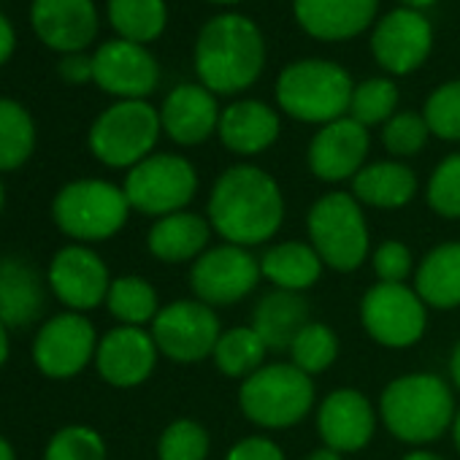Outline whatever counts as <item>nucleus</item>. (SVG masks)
I'll return each mask as SVG.
<instances>
[{"label": "nucleus", "instance_id": "obj_1", "mask_svg": "<svg viewBox=\"0 0 460 460\" xmlns=\"http://www.w3.org/2000/svg\"><path fill=\"white\" fill-rule=\"evenodd\" d=\"M206 211L225 244L252 250L279 234L288 208L279 181L269 171L242 163L217 176Z\"/></svg>", "mask_w": 460, "mask_h": 460}, {"label": "nucleus", "instance_id": "obj_2", "mask_svg": "<svg viewBox=\"0 0 460 460\" xmlns=\"http://www.w3.org/2000/svg\"><path fill=\"white\" fill-rule=\"evenodd\" d=\"M266 66V44L258 25L242 14H219L198 36L195 71L214 95H236L258 82Z\"/></svg>", "mask_w": 460, "mask_h": 460}, {"label": "nucleus", "instance_id": "obj_3", "mask_svg": "<svg viewBox=\"0 0 460 460\" xmlns=\"http://www.w3.org/2000/svg\"><path fill=\"white\" fill-rule=\"evenodd\" d=\"M455 393L436 374H406L385 385L379 395V417L385 428L403 444L425 447L438 441L455 422Z\"/></svg>", "mask_w": 460, "mask_h": 460}, {"label": "nucleus", "instance_id": "obj_4", "mask_svg": "<svg viewBox=\"0 0 460 460\" xmlns=\"http://www.w3.org/2000/svg\"><path fill=\"white\" fill-rule=\"evenodd\" d=\"M352 90L355 84L341 66L328 60H301L279 74L277 103L298 122L328 125L349 114Z\"/></svg>", "mask_w": 460, "mask_h": 460}, {"label": "nucleus", "instance_id": "obj_5", "mask_svg": "<svg viewBox=\"0 0 460 460\" xmlns=\"http://www.w3.org/2000/svg\"><path fill=\"white\" fill-rule=\"evenodd\" d=\"M309 244L317 250L323 263L339 274L358 271L371 250L368 225L363 206L349 192L320 195L306 217Z\"/></svg>", "mask_w": 460, "mask_h": 460}, {"label": "nucleus", "instance_id": "obj_6", "mask_svg": "<svg viewBox=\"0 0 460 460\" xmlns=\"http://www.w3.org/2000/svg\"><path fill=\"white\" fill-rule=\"evenodd\" d=\"M239 406L258 428H293L314 406V382L293 363H269L242 382Z\"/></svg>", "mask_w": 460, "mask_h": 460}, {"label": "nucleus", "instance_id": "obj_7", "mask_svg": "<svg viewBox=\"0 0 460 460\" xmlns=\"http://www.w3.org/2000/svg\"><path fill=\"white\" fill-rule=\"evenodd\" d=\"M128 211L125 190L101 179L71 181L55 198V222L63 234L79 242L111 239L128 222Z\"/></svg>", "mask_w": 460, "mask_h": 460}, {"label": "nucleus", "instance_id": "obj_8", "mask_svg": "<svg viewBox=\"0 0 460 460\" xmlns=\"http://www.w3.org/2000/svg\"><path fill=\"white\" fill-rule=\"evenodd\" d=\"M160 130V111L146 101H119L93 122L90 149L111 168H133L152 155Z\"/></svg>", "mask_w": 460, "mask_h": 460}, {"label": "nucleus", "instance_id": "obj_9", "mask_svg": "<svg viewBox=\"0 0 460 460\" xmlns=\"http://www.w3.org/2000/svg\"><path fill=\"white\" fill-rule=\"evenodd\" d=\"M122 190L130 208L160 219L184 211L198 192V173L192 163L179 155H149L130 168Z\"/></svg>", "mask_w": 460, "mask_h": 460}, {"label": "nucleus", "instance_id": "obj_10", "mask_svg": "<svg viewBox=\"0 0 460 460\" xmlns=\"http://www.w3.org/2000/svg\"><path fill=\"white\" fill-rule=\"evenodd\" d=\"M360 323L376 344L406 349L425 336L428 306L409 285L376 282L360 301Z\"/></svg>", "mask_w": 460, "mask_h": 460}, {"label": "nucleus", "instance_id": "obj_11", "mask_svg": "<svg viewBox=\"0 0 460 460\" xmlns=\"http://www.w3.org/2000/svg\"><path fill=\"white\" fill-rule=\"evenodd\" d=\"M261 261L236 244H219L208 247L190 269V288L192 296L217 309V306H234L244 301L261 282Z\"/></svg>", "mask_w": 460, "mask_h": 460}, {"label": "nucleus", "instance_id": "obj_12", "mask_svg": "<svg viewBox=\"0 0 460 460\" xmlns=\"http://www.w3.org/2000/svg\"><path fill=\"white\" fill-rule=\"evenodd\" d=\"M219 317L211 306L192 301H173L163 306L152 323V339L157 349L176 363H198L214 355L222 336Z\"/></svg>", "mask_w": 460, "mask_h": 460}, {"label": "nucleus", "instance_id": "obj_13", "mask_svg": "<svg viewBox=\"0 0 460 460\" xmlns=\"http://www.w3.org/2000/svg\"><path fill=\"white\" fill-rule=\"evenodd\" d=\"M160 79L155 58L133 41L114 39L93 55V82L122 101H144Z\"/></svg>", "mask_w": 460, "mask_h": 460}, {"label": "nucleus", "instance_id": "obj_14", "mask_svg": "<svg viewBox=\"0 0 460 460\" xmlns=\"http://www.w3.org/2000/svg\"><path fill=\"white\" fill-rule=\"evenodd\" d=\"M95 352H98L95 328L79 312L49 320L36 336V347H33V358L39 368L55 379H68L79 374Z\"/></svg>", "mask_w": 460, "mask_h": 460}, {"label": "nucleus", "instance_id": "obj_15", "mask_svg": "<svg viewBox=\"0 0 460 460\" xmlns=\"http://www.w3.org/2000/svg\"><path fill=\"white\" fill-rule=\"evenodd\" d=\"M433 47L430 22L414 9H395L374 28L371 52L376 63L395 76L417 71Z\"/></svg>", "mask_w": 460, "mask_h": 460}, {"label": "nucleus", "instance_id": "obj_16", "mask_svg": "<svg viewBox=\"0 0 460 460\" xmlns=\"http://www.w3.org/2000/svg\"><path fill=\"white\" fill-rule=\"evenodd\" d=\"M368 144V128H363L352 117L328 122L309 144V168L320 181L328 184L355 179L358 171L366 165Z\"/></svg>", "mask_w": 460, "mask_h": 460}, {"label": "nucleus", "instance_id": "obj_17", "mask_svg": "<svg viewBox=\"0 0 460 460\" xmlns=\"http://www.w3.org/2000/svg\"><path fill=\"white\" fill-rule=\"evenodd\" d=\"M376 430V411L371 401L355 387H339L317 409V433L323 447L341 455L360 452Z\"/></svg>", "mask_w": 460, "mask_h": 460}, {"label": "nucleus", "instance_id": "obj_18", "mask_svg": "<svg viewBox=\"0 0 460 460\" xmlns=\"http://www.w3.org/2000/svg\"><path fill=\"white\" fill-rule=\"evenodd\" d=\"M31 25L49 49L74 55L98 36V12L93 0H33Z\"/></svg>", "mask_w": 460, "mask_h": 460}, {"label": "nucleus", "instance_id": "obj_19", "mask_svg": "<svg viewBox=\"0 0 460 460\" xmlns=\"http://www.w3.org/2000/svg\"><path fill=\"white\" fill-rule=\"evenodd\" d=\"M49 285L55 296L74 312L101 306L111 288L103 261L87 247L60 250L49 266Z\"/></svg>", "mask_w": 460, "mask_h": 460}, {"label": "nucleus", "instance_id": "obj_20", "mask_svg": "<svg viewBox=\"0 0 460 460\" xmlns=\"http://www.w3.org/2000/svg\"><path fill=\"white\" fill-rule=\"evenodd\" d=\"M157 344L152 333L133 325H119L109 331L95 352L101 376L114 387H136L157 366Z\"/></svg>", "mask_w": 460, "mask_h": 460}, {"label": "nucleus", "instance_id": "obj_21", "mask_svg": "<svg viewBox=\"0 0 460 460\" xmlns=\"http://www.w3.org/2000/svg\"><path fill=\"white\" fill-rule=\"evenodd\" d=\"M219 106L203 84H179L160 109V125L171 141L181 146L203 144L219 128Z\"/></svg>", "mask_w": 460, "mask_h": 460}, {"label": "nucleus", "instance_id": "obj_22", "mask_svg": "<svg viewBox=\"0 0 460 460\" xmlns=\"http://www.w3.org/2000/svg\"><path fill=\"white\" fill-rule=\"evenodd\" d=\"M379 0H293L298 25L320 41L360 36L376 17Z\"/></svg>", "mask_w": 460, "mask_h": 460}, {"label": "nucleus", "instance_id": "obj_23", "mask_svg": "<svg viewBox=\"0 0 460 460\" xmlns=\"http://www.w3.org/2000/svg\"><path fill=\"white\" fill-rule=\"evenodd\" d=\"M222 144L236 155H261L279 138V114L261 101H236L219 114Z\"/></svg>", "mask_w": 460, "mask_h": 460}, {"label": "nucleus", "instance_id": "obj_24", "mask_svg": "<svg viewBox=\"0 0 460 460\" xmlns=\"http://www.w3.org/2000/svg\"><path fill=\"white\" fill-rule=\"evenodd\" d=\"M208 239L211 225L206 217L192 211H176L160 217L149 227L146 247L163 263H195L208 250Z\"/></svg>", "mask_w": 460, "mask_h": 460}, {"label": "nucleus", "instance_id": "obj_25", "mask_svg": "<svg viewBox=\"0 0 460 460\" xmlns=\"http://www.w3.org/2000/svg\"><path fill=\"white\" fill-rule=\"evenodd\" d=\"M414 290L428 309L452 312L460 306V242L438 244L420 261Z\"/></svg>", "mask_w": 460, "mask_h": 460}, {"label": "nucleus", "instance_id": "obj_26", "mask_svg": "<svg viewBox=\"0 0 460 460\" xmlns=\"http://www.w3.org/2000/svg\"><path fill=\"white\" fill-rule=\"evenodd\" d=\"M309 304L301 293L274 290L263 296L252 312V328L266 341L269 352L290 349L293 339L309 325Z\"/></svg>", "mask_w": 460, "mask_h": 460}, {"label": "nucleus", "instance_id": "obj_27", "mask_svg": "<svg viewBox=\"0 0 460 460\" xmlns=\"http://www.w3.org/2000/svg\"><path fill=\"white\" fill-rule=\"evenodd\" d=\"M417 192V176L398 160H379L363 165L352 179V195L360 206L371 208H401Z\"/></svg>", "mask_w": 460, "mask_h": 460}, {"label": "nucleus", "instance_id": "obj_28", "mask_svg": "<svg viewBox=\"0 0 460 460\" xmlns=\"http://www.w3.org/2000/svg\"><path fill=\"white\" fill-rule=\"evenodd\" d=\"M323 258L306 242H282L263 252L261 271L263 277L285 293H304L312 290L323 277Z\"/></svg>", "mask_w": 460, "mask_h": 460}, {"label": "nucleus", "instance_id": "obj_29", "mask_svg": "<svg viewBox=\"0 0 460 460\" xmlns=\"http://www.w3.org/2000/svg\"><path fill=\"white\" fill-rule=\"evenodd\" d=\"M44 312L39 274L22 261H0V323L22 328Z\"/></svg>", "mask_w": 460, "mask_h": 460}, {"label": "nucleus", "instance_id": "obj_30", "mask_svg": "<svg viewBox=\"0 0 460 460\" xmlns=\"http://www.w3.org/2000/svg\"><path fill=\"white\" fill-rule=\"evenodd\" d=\"M266 355H269V347L258 336V331L252 325H239V328L222 331L211 358L219 374H225L227 379L244 382L266 366Z\"/></svg>", "mask_w": 460, "mask_h": 460}, {"label": "nucleus", "instance_id": "obj_31", "mask_svg": "<svg viewBox=\"0 0 460 460\" xmlns=\"http://www.w3.org/2000/svg\"><path fill=\"white\" fill-rule=\"evenodd\" d=\"M109 22L119 39L144 47L165 31V0H109Z\"/></svg>", "mask_w": 460, "mask_h": 460}, {"label": "nucleus", "instance_id": "obj_32", "mask_svg": "<svg viewBox=\"0 0 460 460\" xmlns=\"http://www.w3.org/2000/svg\"><path fill=\"white\" fill-rule=\"evenodd\" d=\"M36 146V125L25 106L0 98V171L20 168Z\"/></svg>", "mask_w": 460, "mask_h": 460}, {"label": "nucleus", "instance_id": "obj_33", "mask_svg": "<svg viewBox=\"0 0 460 460\" xmlns=\"http://www.w3.org/2000/svg\"><path fill=\"white\" fill-rule=\"evenodd\" d=\"M106 306L122 325H133V328H141L144 323H155L160 312L155 288L141 277L114 279L106 296Z\"/></svg>", "mask_w": 460, "mask_h": 460}, {"label": "nucleus", "instance_id": "obj_34", "mask_svg": "<svg viewBox=\"0 0 460 460\" xmlns=\"http://www.w3.org/2000/svg\"><path fill=\"white\" fill-rule=\"evenodd\" d=\"M290 363L309 376L328 371L339 358V336L325 323H309L290 344Z\"/></svg>", "mask_w": 460, "mask_h": 460}, {"label": "nucleus", "instance_id": "obj_35", "mask_svg": "<svg viewBox=\"0 0 460 460\" xmlns=\"http://www.w3.org/2000/svg\"><path fill=\"white\" fill-rule=\"evenodd\" d=\"M398 106V87L390 79H366L352 90L349 117L363 128L385 125Z\"/></svg>", "mask_w": 460, "mask_h": 460}, {"label": "nucleus", "instance_id": "obj_36", "mask_svg": "<svg viewBox=\"0 0 460 460\" xmlns=\"http://www.w3.org/2000/svg\"><path fill=\"white\" fill-rule=\"evenodd\" d=\"M208 449H211V438L206 428L195 420L171 422L157 441L160 460H206Z\"/></svg>", "mask_w": 460, "mask_h": 460}, {"label": "nucleus", "instance_id": "obj_37", "mask_svg": "<svg viewBox=\"0 0 460 460\" xmlns=\"http://www.w3.org/2000/svg\"><path fill=\"white\" fill-rule=\"evenodd\" d=\"M425 200L430 211L444 219H460V152L444 157L425 187Z\"/></svg>", "mask_w": 460, "mask_h": 460}, {"label": "nucleus", "instance_id": "obj_38", "mask_svg": "<svg viewBox=\"0 0 460 460\" xmlns=\"http://www.w3.org/2000/svg\"><path fill=\"white\" fill-rule=\"evenodd\" d=\"M430 133L444 141H460V79L430 93L422 111Z\"/></svg>", "mask_w": 460, "mask_h": 460}, {"label": "nucleus", "instance_id": "obj_39", "mask_svg": "<svg viewBox=\"0 0 460 460\" xmlns=\"http://www.w3.org/2000/svg\"><path fill=\"white\" fill-rule=\"evenodd\" d=\"M428 136H430V128H428L425 117L414 114V111L393 114L382 125V144L395 157H411V155L422 152L428 144Z\"/></svg>", "mask_w": 460, "mask_h": 460}, {"label": "nucleus", "instance_id": "obj_40", "mask_svg": "<svg viewBox=\"0 0 460 460\" xmlns=\"http://www.w3.org/2000/svg\"><path fill=\"white\" fill-rule=\"evenodd\" d=\"M47 460H106V444L98 430L71 425L49 441Z\"/></svg>", "mask_w": 460, "mask_h": 460}, {"label": "nucleus", "instance_id": "obj_41", "mask_svg": "<svg viewBox=\"0 0 460 460\" xmlns=\"http://www.w3.org/2000/svg\"><path fill=\"white\" fill-rule=\"evenodd\" d=\"M374 271L379 282H390V285H406V279L414 271V258L411 250L403 242H382L374 255H371Z\"/></svg>", "mask_w": 460, "mask_h": 460}, {"label": "nucleus", "instance_id": "obj_42", "mask_svg": "<svg viewBox=\"0 0 460 460\" xmlns=\"http://www.w3.org/2000/svg\"><path fill=\"white\" fill-rule=\"evenodd\" d=\"M225 460H285V452L277 441L266 436H250L230 447Z\"/></svg>", "mask_w": 460, "mask_h": 460}, {"label": "nucleus", "instance_id": "obj_43", "mask_svg": "<svg viewBox=\"0 0 460 460\" xmlns=\"http://www.w3.org/2000/svg\"><path fill=\"white\" fill-rule=\"evenodd\" d=\"M60 76H63L68 84L93 82V58H87V55H82V52L66 55V58L60 60Z\"/></svg>", "mask_w": 460, "mask_h": 460}, {"label": "nucleus", "instance_id": "obj_44", "mask_svg": "<svg viewBox=\"0 0 460 460\" xmlns=\"http://www.w3.org/2000/svg\"><path fill=\"white\" fill-rule=\"evenodd\" d=\"M14 49H17V33H14L12 22L0 14V66L14 55Z\"/></svg>", "mask_w": 460, "mask_h": 460}, {"label": "nucleus", "instance_id": "obj_45", "mask_svg": "<svg viewBox=\"0 0 460 460\" xmlns=\"http://www.w3.org/2000/svg\"><path fill=\"white\" fill-rule=\"evenodd\" d=\"M449 379H452V385L460 390V341L455 344V349H452V355H449Z\"/></svg>", "mask_w": 460, "mask_h": 460}, {"label": "nucleus", "instance_id": "obj_46", "mask_svg": "<svg viewBox=\"0 0 460 460\" xmlns=\"http://www.w3.org/2000/svg\"><path fill=\"white\" fill-rule=\"evenodd\" d=\"M306 460H344V455L336 452V449H331V447H320V449H314Z\"/></svg>", "mask_w": 460, "mask_h": 460}, {"label": "nucleus", "instance_id": "obj_47", "mask_svg": "<svg viewBox=\"0 0 460 460\" xmlns=\"http://www.w3.org/2000/svg\"><path fill=\"white\" fill-rule=\"evenodd\" d=\"M6 358H9V333H6V325L0 323V366L6 363Z\"/></svg>", "mask_w": 460, "mask_h": 460}, {"label": "nucleus", "instance_id": "obj_48", "mask_svg": "<svg viewBox=\"0 0 460 460\" xmlns=\"http://www.w3.org/2000/svg\"><path fill=\"white\" fill-rule=\"evenodd\" d=\"M401 460H444V457H438V455H433V452H428V449H411V452L403 455Z\"/></svg>", "mask_w": 460, "mask_h": 460}, {"label": "nucleus", "instance_id": "obj_49", "mask_svg": "<svg viewBox=\"0 0 460 460\" xmlns=\"http://www.w3.org/2000/svg\"><path fill=\"white\" fill-rule=\"evenodd\" d=\"M403 4V9H414V12H420V9H428V6H433L436 0H401Z\"/></svg>", "mask_w": 460, "mask_h": 460}, {"label": "nucleus", "instance_id": "obj_50", "mask_svg": "<svg viewBox=\"0 0 460 460\" xmlns=\"http://www.w3.org/2000/svg\"><path fill=\"white\" fill-rule=\"evenodd\" d=\"M452 441H455V449L460 452V409H457L455 422H452Z\"/></svg>", "mask_w": 460, "mask_h": 460}, {"label": "nucleus", "instance_id": "obj_51", "mask_svg": "<svg viewBox=\"0 0 460 460\" xmlns=\"http://www.w3.org/2000/svg\"><path fill=\"white\" fill-rule=\"evenodd\" d=\"M0 460H14V449L6 438H0Z\"/></svg>", "mask_w": 460, "mask_h": 460}, {"label": "nucleus", "instance_id": "obj_52", "mask_svg": "<svg viewBox=\"0 0 460 460\" xmlns=\"http://www.w3.org/2000/svg\"><path fill=\"white\" fill-rule=\"evenodd\" d=\"M211 4H239V0H211Z\"/></svg>", "mask_w": 460, "mask_h": 460}, {"label": "nucleus", "instance_id": "obj_53", "mask_svg": "<svg viewBox=\"0 0 460 460\" xmlns=\"http://www.w3.org/2000/svg\"><path fill=\"white\" fill-rule=\"evenodd\" d=\"M0 208H4V184H0Z\"/></svg>", "mask_w": 460, "mask_h": 460}]
</instances>
